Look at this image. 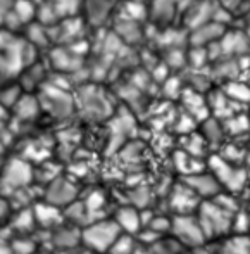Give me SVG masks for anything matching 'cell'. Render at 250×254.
<instances>
[{"label":"cell","mask_w":250,"mask_h":254,"mask_svg":"<svg viewBox=\"0 0 250 254\" xmlns=\"http://www.w3.org/2000/svg\"><path fill=\"white\" fill-rule=\"evenodd\" d=\"M133 2H140V0H133Z\"/></svg>","instance_id":"cell-14"},{"label":"cell","mask_w":250,"mask_h":254,"mask_svg":"<svg viewBox=\"0 0 250 254\" xmlns=\"http://www.w3.org/2000/svg\"><path fill=\"white\" fill-rule=\"evenodd\" d=\"M57 97H59V99H64V97H66V94H64L62 90H57ZM53 99H55V95H49V101H42V104H45V102H52ZM60 104H62V107H60V111H66V109L69 111V106H73V102H71V101H62Z\"/></svg>","instance_id":"cell-13"},{"label":"cell","mask_w":250,"mask_h":254,"mask_svg":"<svg viewBox=\"0 0 250 254\" xmlns=\"http://www.w3.org/2000/svg\"><path fill=\"white\" fill-rule=\"evenodd\" d=\"M221 254H250V237L247 234H237L221 241Z\"/></svg>","instance_id":"cell-8"},{"label":"cell","mask_w":250,"mask_h":254,"mask_svg":"<svg viewBox=\"0 0 250 254\" xmlns=\"http://www.w3.org/2000/svg\"><path fill=\"white\" fill-rule=\"evenodd\" d=\"M33 170L24 159H10L0 166V192L17 194L31 184Z\"/></svg>","instance_id":"cell-3"},{"label":"cell","mask_w":250,"mask_h":254,"mask_svg":"<svg viewBox=\"0 0 250 254\" xmlns=\"http://www.w3.org/2000/svg\"><path fill=\"white\" fill-rule=\"evenodd\" d=\"M78 197V189L73 182L66 180V178H55L52 184L49 185L47 192H45V201L53 204V206H69L76 201Z\"/></svg>","instance_id":"cell-5"},{"label":"cell","mask_w":250,"mask_h":254,"mask_svg":"<svg viewBox=\"0 0 250 254\" xmlns=\"http://www.w3.org/2000/svg\"><path fill=\"white\" fill-rule=\"evenodd\" d=\"M171 234L176 237L174 241L181 246L200 248V246H203V242L207 241L195 213L176 214V216L173 218V223H171Z\"/></svg>","instance_id":"cell-4"},{"label":"cell","mask_w":250,"mask_h":254,"mask_svg":"<svg viewBox=\"0 0 250 254\" xmlns=\"http://www.w3.org/2000/svg\"><path fill=\"white\" fill-rule=\"evenodd\" d=\"M197 214L200 227L203 230L205 239L209 237H221L226 230H230L233 225L235 213L226 207H223L219 202L205 201L199 206V211H195Z\"/></svg>","instance_id":"cell-2"},{"label":"cell","mask_w":250,"mask_h":254,"mask_svg":"<svg viewBox=\"0 0 250 254\" xmlns=\"http://www.w3.org/2000/svg\"><path fill=\"white\" fill-rule=\"evenodd\" d=\"M181 0H152V16H155L157 21H166L173 19L176 10L180 9V3Z\"/></svg>","instance_id":"cell-9"},{"label":"cell","mask_w":250,"mask_h":254,"mask_svg":"<svg viewBox=\"0 0 250 254\" xmlns=\"http://www.w3.org/2000/svg\"><path fill=\"white\" fill-rule=\"evenodd\" d=\"M226 95L235 102H247L250 101V87L247 85H240V83H228L226 88Z\"/></svg>","instance_id":"cell-12"},{"label":"cell","mask_w":250,"mask_h":254,"mask_svg":"<svg viewBox=\"0 0 250 254\" xmlns=\"http://www.w3.org/2000/svg\"><path fill=\"white\" fill-rule=\"evenodd\" d=\"M12 254H35L37 253V244L30 237H17L10 242Z\"/></svg>","instance_id":"cell-11"},{"label":"cell","mask_w":250,"mask_h":254,"mask_svg":"<svg viewBox=\"0 0 250 254\" xmlns=\"http://www.w3.org/2000/svg\"><path fill=\"white\" fill-rule=\"evenodd\" d=\"M137 246H138V242L133 239V235L124 234L123 232V234L116 239V242H114L112 248L109 249L107 254H133Z\"/></svg>","instance_id":"cell-10"},{"label":"cell","mask_w":250,"mask_h":254,"mask_svg":"<svg viewBox=\"0 0 250 254\" xmlns=\"http://www.w3.org/2000/svg\"><path fill=\"white\" fill-rule=\"evenodd\" d=\"M185 185H188L199 197H207V195H214L216 197L221 190V184L217 182V178L214 175L199 173V171L185 177Z\"/></svg>","instance_id":"cell-6"},{"label":"cell","mask_w":250,"mask_h":254,"mask_svg":"<svg viewBox=\"0 0 250 254\" xmlns=\"http://www.w3.org/2000/svg\"><path fill=\"white\" fill-rule=\"evenodd\" d=\"M112 218L117 223V227L121 228V232H124V234L135 235L142 230V213L137 207L123 206L117 209V213Z\"/></svg>","instance_id":"cell-7"},{"label":"cell","mask_w":250,"mask_h":254,"mask_svg":"<svg viewBox=\"0 0 250 254\" xmlns=\"http://www.w3.org/2000/svg\"><path fill=\"white\" fill-rule=\"evenodd\" d=\"M123 234L114 218H102L81 228V246L94 254H107L116 239Z\"/></svg>","instance_id":"cell-1"}]
</instances>
